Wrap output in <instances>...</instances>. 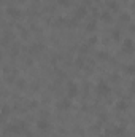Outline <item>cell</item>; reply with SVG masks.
I'll return each instance as SVG.
<instances>
[{
  "label": "cell",
  "instance_id": "5",
  "mask_svg": "<svg viewBox=\"0 0 135 137\" xmlns=\"http://www.w3.org/2000/svg\"><path fill=\"white\" fill-rule=\"evenodd\" d=\"M37 126H38V129H46L48 126H49V123H48L46 120H38V123H37Z\"/></svg>",
  "mask_w": 135,
  "mask_h": 137
},
{
  "label": "cell",
  "instance_id": "2",
  "mask_svg": "<svg viewBox=\"0 0 135 137\" xmlns=\"http://www.w3.org/2000/svg\"><path fill=\"white\" fill-rule=\"evenodd\" d=\"M97 89H99V92H102V94H107V92L110 91V86H108L107 83H103V81H102V83L97 84Z\"/></svg>",
  "mask_w": 135,
  "mask_h": 137
},
{
  "label": "cell",
  "instance_id": "7",
  "mask_svg": "<svg viewBox=\"0 0 135 137\" xmlns=\"http://www.w3.org/2000/svg\"><path fill=\"white\" fill-rule=\"evenodd\" d=\"M81 15H86V8L84 7H81L80 10H78V16H81Z\"/></svg>",
  "mask_w": 135,
  "mask_h": 137
},
{
  "label": "cell",
  "instance_id": "1",
  "mask_svg": "<svg viewBox=\"0 0 135 137\" xmlns=\"http://www.w3.org/2000/svg\"><path fill=\"white\" fill-rule=\"evenodd\" d=\"M68 96L70 97H73V96H76L78 94V86H76V83H68Z\"/></svg>",
  "mask_w": 135,
  "mask_h": 137
},
{
  "label": "cell",
  "instance_id": "4",
  "mask_svg": "<svg viewBox=\"0 0 135 137\" xmlns=\"http://www.w3.org/2000/svg\"><path fill=\"white\" fill-rule=\"evenodd\" d=\"M7 13H8L10 16H13V18H16V16H19V15H21V11H19V10H16V8H8Z\"/></svg>",
  "mask_w": 135,
  "mask_h": 137
},
{
  "label": "cell",
  "instance_id": "6",
  "mask_svg": "<svg viewBox=\"0 0 135 137\" xmlns=\"http://www.w3.org/2000/svg\"><path fill=\"white\" fill-rule=\"evenodd\" d=\"M124 50H127V51L132 50V42L130 40H126V43H124Z\"/></svg>",
  "mask_w": 135,
  "mask_h": 137
},
{
  "label": "cell",
  "instance_id": "3",
  "mask_svg": "<svg viewBox=\"0 0 135 137\" xmlns=\"http://www.w3.org/2000/svg\"><path fill=\"white\" fill-rule=\"evenodd\" d=\"M72 107V102H70V99H64L61 102V108L62 110H67V108H70Z\"/></svg>",
  "mask_w": 135,
  "mask_h": 137
}]
</instances>
